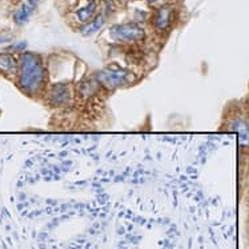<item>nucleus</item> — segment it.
<instances>
[{
  "label": "nucleus",
  "mask_w": 249,
  "mask_h": 249,
  "mask_svg": "<svg viewBox=\"0 0 249 249\" xmlns=\"http://www.w3.org/2000/svg\"><path fill=\"white\" fill-rule=\"evenodd\" d=\"M99 0H86L83 4H79L73 11L72 18L73 21L76 23L77 27H82L87 24L88 21L92 20L99 12Z\"/></svg>",
  "instance_id": "6e6552de"
},
{
  "label": "nucleus",
  "mask_w": 249,
  "mask_h": 249,
  "mask_svg": "<svg viewBox=\"0 0 249 249\" xmlns=\"http://www.w3.org/2000/svg\"><path fill=\"white\" fill-rule=\"evenodd\" d=\"M8 41H11V36H0V46L4 43H8Z\"/></svg>",
  "instance_id": "4468645a"
},
{
  "label": "nucleus",
  "mask_w": 249,
  "mask_h": 249,
  "mask_svg": "<svg viewBox=\"0 0 249 249\" xmlns=\"http://www.w3.org/2000/svg\"><path fill=\"white\" fill-rule=\"evenodd\" d=\"M247 106H248V107H249V95H248V103H247Z\"/></svg>",
  "instance_id": "a211bd4d"
},
{
  "label": "nucleus",
  "mask_w": 249,
  "mask_h": 249,
  "mask_svg": "<svg viewBox=\"0 0 249 249\" xmlns=\"http://www.w3.org/2000/svg\"><path fill=\"white\" fill-rule=\"evenodd\" d=\"M40 1H41V0H27V3H28V4H30V5H32L34 8H35L36 5L39 4Z\"/></svg>",
  "instance_id": "2eb2a0df"
},
{
  "label": "nucleus",
  "mask_w": 249,
  "mask_h": 249,
  "mask_svg": "<svg viewBox=\"0 0 249 249\" xmlns=\"http://www.w3.org/2000/svg\"><path fill=\"white\" fill-rule=\"evenodd\" d=\"M245 113H247V122H248V127H249V107L245 104Z\"/></svg>",
  "instance_id": "dca6fc26"
},
{
  "label": "nucleus",
  "mask_w": 249,
  "mask_h": 249,
  "mask_svg": "<svg viewBox=\"0 0 249 249\" xmlns=\"http://www.w3.org/2000/svg\"><path fill=\"white\" fill-rule=\"evenodd\" d=\"M16 86L30 97L44 96L48 87V70L39 53L26 51L19 55V71Z\"/></svg>",
  "instance_id": "f257e3e1"
},
{
  "label": "nucleus",
  "mask_w": 249,
  "mask_h": 249,
  "mask_svg": "<svg viewBox=\"0 0 249 249\" xmlns=\"http://www.w3.org/2000/svg\"><path fill=\"white\" fill-rule=\"evenodd\" d=\"M108 41L119 47H138L145 43L148 32L139 21H124L113 24L107 30Z\"/></svg>",
  "instance_id": "7ed1b4c3"
},
{
  "label": "nucleus",
  "mask_w": 249,
  "mask_h": 249,
  "mask_svg": "<svg viewBox=\"0 0 249 249\" xmlns=\"http://www.w3.org/2000/svg\"><path fill=\"white\" fill-rule=\"evenodd\" d=\"M108 18L109 16L104 12V11H99L97 15L89 20L84 26L79 27V34L83 36V37H91V36L96 35L100 31L106 27L108 21Z\"/></svg>",
  "instance_id": "9d476101"
},
{
  "label": "nucleus",
  "mask_w": 249,
  "mask_h": 249,
  "mask_svg": "<svg viewBox=\"0 0 249 249\" xmlns=\"http://www.w3.org/2000/svg\"><path fill=\"white\" fill-rule=\"evenodd\" d=\"M176 20H178V11L175 5L169 3L158 5V8L151 15V26L153 31L160 36L168 35L173 30Z\"/></svg>",
  "instance_id": "423d86ee"
},
{
  "label": "nucleus",
  "mask_w": 249,
  "mask_h": 249,
  "mask_svg": "<svg viewBox=\"0 0 249 249\" xmlns=\"http://www.w3.org/2000/svg\"><path fill=\"white\" fill-rule=\"evenodd\" d=\"M142 1H144V3H147V4H165L168 0H142Z\"/></svg>",
  "instance_id": "ddd939ff"
},
{
  "label": "nucleus",
  "mask_w": 249,
  "mask_h": 249,
  "mask_svg": "<svg viewBox=\"0 0 249 249\" xmlns=\"http://www.w3.org/2000/svg\"><path fill=\"white\" fill-rule=\"evenodd\" d=\"M223 129L237 133L241 149L249 151V127L245 108L240 106H229L224 113Z\"/></svg>",
  "instance_id": "20e7f679"
},
{
  "label": "nucleus",
  "mask_w": 249,
  "mask_h": 249,
  "mask_svg": "<svg viewBox=\"0 0 249 249\" xmlns=\"http://www.w3.org/2000/svg\"><path fill=\"white\" fill-rule=\"evenodd\" d=\"M116 1L119 3V4H127V3H129L131 0H116Z\"/></svg>",
  "instance_id": "f3484780"
},
{
  "label": "nucleus",
  "mask_w": 249,
  "mask_h": 249,
  "mask_svg": "<svg viewBox=\"0 0 249 249\" xmlns=\"http://www.w3.org/2000/svg\"><path fill=\"white\" fill-rule=\"evenodd\" d=\"M93 76L96 77L104 92L108 93L135 86L140 79L138 72L119 63H109L106 67H103L102 70L93 72Z\"/></svg>",
  "instance_id": "f03ea898"
},
{
  "label": "nucleus",
  "mask_w": 249,
  "mask_h": 249,
  "mask_svg": "<svg viewBox=\"0 0 249 249\" xmlns=\"http://www.w3.org/2000/svg\"><path fill=\"white\" fill-rule=\"evenodd\" d=\"M34 7L30 5L28 3H23L20 4V7L15 11L14 14V21H15L16 26H24L26 23H28V20L31 19V16L34 14Z\"/></svg>",
  "instance_id": "9b49d317"
},
{
  "label": "nucleus",
  "mask_w": 249,
  "mask_h": 249,
  "mask_svg": "<svg viewBox=\"0 0 249 249\" xmlns=\"http://www.w3.org/2000/svg\"><path fill=\"white\" fill-rule=\"evenodd\" d=\"M5 51L11 52V53H23L27 51V41H16L12 46L7 47Z\"/></svg>",
  "instance_id": "f8f14e48"
},
{
  "label": "nucleus",
  "mask_w": 249,
  "mask_h": 249,
  "mask_svg": "<svg viewBox=\"0 0 249 249\" xmlns=\"http://www.w3.org/2000/svg\"><path fill=\"white\" fill-rule=\"evenodd\" d=\"M102 92H104V89L99 84L96 77L93 76V73L87 75V76L82 77L79 82L75 83V96L79 102H91Z\"/></svg>",
  "instance_id": "0eeeda50"
},
{
  "label": "nucleus",
  "mask_w": 249,
  "mask_h": 249,
  "mask_svg": "<svg viewBox=\"0 0 249 249\" xmlns=\"http://www.w3.org/2000/svg\"><path fill=\"white\" fill-rule=\"evenodd\" d=\"M44 99L48 106L57 109H66L73 106L76 102L75 96V83L70 80L64 82H55L48 84L47 91L44 93Z\"/></svg>",
  "instance_id": "39448f33"
},
{
  "label": "nucleus",
  "mask_w": 249,
  "mask_h": 249,
  "mask_svg": "<svg viewBox=\"0 0 249 249\" xmlns=\"http://www.w3.org/2000/svg\"><path fill=\"white\" fill-rule=\"evenodd\" d=\"M19 71V56L11 52H0V75L10 79H16Z\"/></svg>",
  "instance_id": "1a4fd4ad"
}]
</instances>
